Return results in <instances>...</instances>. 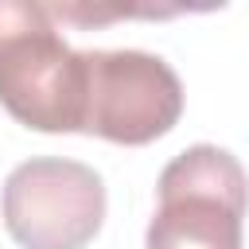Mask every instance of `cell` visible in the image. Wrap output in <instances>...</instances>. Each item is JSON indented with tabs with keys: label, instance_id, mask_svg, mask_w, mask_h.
<instances>
[{
	"label": "cell",
	"instance_id": "4",
	"mask_svg": "<svg viewBox=\"0 0 249 249\" xmlns=\"http://www.w3.org/2000/svg\"><path fill=\"white\" fill-rule=\"evenodd\" d=\"M82 132L113 144H152L183 113L179 74L148 51H82Z\"/></svg>",
	"mask_w": 249,
	"mask_h": 249
},
{
	"label": "cell",
	"instance_id": "2",
	"mask_svg": "<svg viewBox=\"0 0 249 249\" xmlns=\"http://www.w3.org/2000/svg\"><path fill=\"white\" fill-rule=\"evenodd\" d=\"M156 214L144 249H241L249 175L218 144H191L156 183Z\"/></svg>",
	"mask_w": 249,
	"mask_h": 249
},
{
	"label": "cell",
	"instance_id": "1",
	"mask_svg": "<svg viewBox=\"0 0 249 249\" xmlns=\"http://www.w3.org/2000/svg\"><path fill=\"white\" fill-rule=\"evenodd\" d=\"M86 62L47 4L0 0V105L35 132H82Z\"/></svg>",
	"mask_w": 249,
	"mask_h": 249
},
{
	"label": "cell",
	"instance_id": "3",
	"mask_svg": "<svg viewBox=\"0 0 249 249\" xmlns=\"http://www.w3.org/2000/svg\"><path fill=\"white\" fill-rule=\"evenodd\" d=\"M0 214L19 249H86L105 222V183L78 160L35 156L4 179Z\"/></svg>",
	"mask_w": 249,
	"mask_h": 249
}]
</instances>
